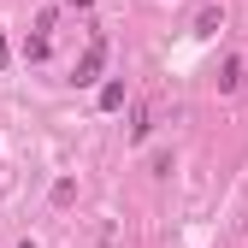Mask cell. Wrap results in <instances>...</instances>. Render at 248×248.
<instances>
[{
  "label": "cell",
  "mask_w": 248,
  "mask_h": 248,
  "mask_svg": "<svg viewBox=\"0 0 248 248\" xmlns=\"http://www.w3.org/2000/svg\"><path fill=\"white\" fill-rule=\"evenodd\" d=\"M101 65H107V36H95V42L83 47V59L71 65V83H77V89H89V83L101 77Z\"/></svg>",
  "instance_id": "cell-1"
},
{
  "label": "cell",
  "mask_w": 248,
  "mask_h": 248,
  "mask_svg": "<svg viewBox=\"0 0 248 248\" xmlns=\"http://www.w3.org/2000/svg\"><path fill=\"white\" fill-rule=\"evenodd\" d=\"M219 24H225V12H219V6H201V18H195V36H219Z\"/></svg>",
  "instance_id": "cell-2"
},
{
  "label": "cell",
  "mask_w": 248,
  "mask_h": 248,
  "mask_svg": "<svg viewBox=\"0 0 248 248\" xmlns=\"http://www.w3.org/2000/svg\"><path fill=\"white\" fill-rule=\"evenodd\" d=\"M148 130H154V112L136 107V118H130V142H148Z\"/></svg>",
  "instance_id": "cell-3"
},
{
  "label": "cell",
  "mask_w": 248,
  "mask_h": 248,
  "mask_svg": "<svg viewBox=\"0 0 248 248\" xmlns=\"http://www.w3.org/2000/svg\"><path fill=\"white\" fill-rule=\"evenodd\" d=\"M101 107H107V112L124 107V83H107V89H101Z\"/></svg>",
  "instance_id": "cell-4"
},
{
  "label": "cell",
  "mask_w": 248,
  "mask_h": 248,
  "mask_svg": "<svg viewBox=\"0 0 248 248\" xmlns=\"http://www.w3.org/2000/svg\"><path fill=\"white\" fill-rule=\"evenodd\" d=\"M219 89H242V59H231V65H225V77H219Z\"/></svg>",
  "instance_id": "cell-5"
},
{
  "label": "cell",
  "mask_w": 248,
  "mask_h": 248,
  "mask_svg": "<svg viewBox=\"0 0 248 248\" xmlns=\"http://www.w3.org/2000/svg\"><path fill=\"white\" fill-rule=\"evenodd\" d=\"M0 71H6V36H0Z\"/></svg>",
  "instance_id": "cell-6"
},
{
  "label": "cell",
  "mask_w": 248,
  "mask_h": 248,
  "mask_svg": "<svg viewBox=\"0 0 248 248\" xmlns=\"http://www.w3.org/2000/svg\"><path fill=\"white\" fill-rule=\"evenodd\" d=\"M24 248H36V242H24Z\"/></svg>",
  "instance_id": "cell-7"
}]
</instances>
